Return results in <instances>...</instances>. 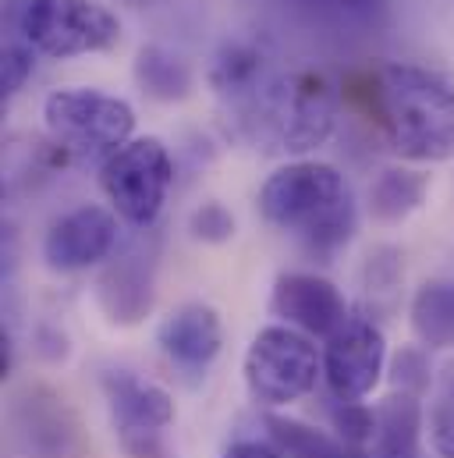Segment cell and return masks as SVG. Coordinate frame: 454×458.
<instances>
[{
	"label": "cell",
	"mask_w": 454,
	"mask_h": 458,
	"mask_svg": "<svg viewBox=\"0 0 454 458\" xmlns=\"http://www.w3.org/2000/svg\"><path fill=\"white\" fill-rule=\"evenodd\" d=\"M369 104L387 146L408 164L454 157V82L423 64H383L369 82Z\"/></svg>",
	"instance_id": "cell-1"
},
{
	"label": "cell",
	"mask_w": 454,
	"mask_h": 458,
	"mask_svg": "<svg viewBox=\"0 0 454 458\" xmlns=\"http://www.w3.org/2000/svg\"><path fill=\"white\" fill-rule=\"evenodd\" d=\"M259 214L270 228L295 234L316 256H334L358 228V207L344 174L309 157L277 167L263 182Z\"/></svg>",
	"instance_id": "cell-2"
},
{
	"label": "cell",
	"mask_w": 454,
	"mask_h": 458,
	"mask_svg": "<svg viewBox=\"0 0 454 458\" xmlns=\"http://www.w3.org/2000/svg\"><path fill=\"white\" fill-rule=\"evenodd\" d=\"M241 111L248 114L245 121L252 124V131L270 142V149L302 160L334 135L338 93L320 72L298 68L288 75H270Z\"/></svg>",
	"instance_id": "cell-3"
},
{
	"label": "cell",
	"mask_w": 454,
	"mask_h": 458,
	"mask_svg": "<svg viewBox=\"0 0 454 458\" xmlns=\"http://www.w3.org/2000/svg\"><path fill=\"white\" fill-rule=\"evenodd\" d=\"M43 128L71 160L107 164L114 153L135 139V111L128 100L104 89H54L43 100Z\"/></svg>",
	"instance_id": "cell-4"
},
{
	"label": "cell",
	"mask_w": 454,
	"mask_h": 458,
	"mask_svg": "<svg viewBox=\"0 0 454 458\" xmlns=\"http://www.w3.org/2000/svg\"><path fill=\"white\" fill-rule=\"evenodd\" d=\"M245 391L263 409H288L316 391L324 380V352L309 335L270 324L252 335L241 359Z\"/></svg>",
	"instance_id": "cell-5"
},
{
	"label": "cell",
	"mask_w": 454,
	"mask_h": 458,
	"mask_svg": "<svg viewBox=\"0 0 454 458\" xmlns=\"http://www.w3.org/2000/svg\"><path fill=\"white\" fill-rule=\"evenodd\" d=\"M18 36L54 61L107 54L121 39V21L100 0H25L18 11Z\"/></svg>",
	"instance_id": "cell-6"
},
{
	"label": "cell",
	"mask_w": 454,
	"mask_h": 458,
	"mask_svg": "<svg viewBox=\"0 0 454 458\" xmlns=\"http://www.w3.org/2000/svg\"><path fill=\"white\" fill-rule=\"evenodd\" d=\"M174 185V160L156 135H135L107 164H100V189L117 214L131 228H149Z\"/></svg>",
	"instance_id": "cell-7"
},
{
	"label": "cell",
	"mask_w": 454,
	"mask_h": 458,
	"mask_svg": "<svg viewBox=\"0 0 454 458\" xmlns=\"http://www.w3.org/2000/svg\"><path fill=\"white\" fill-rule=\"evenodd\" d=\"M7 420L21 458H86L79 416L57 391L43 384L21 387L11 402Z\"/></svg>",
	"instance_id": "cell-8"
},
{
	"label": "cell",
	"mask_w": 454,
	"mask_h": 458,
	"mask_svg": "<svg viewBox=\"0 0 454 458\" xmlns=\"http://www.w3.org/2000/svg\"><path fill=\"white\" fill-rule=\"evenodd\" d=\"M387 373V338L369 317H348L324 342V384L334 402H366Z\"/></svg>",
	"instance_id": "cell-9"
},
{
	"label": "cell",
	"mask_w": 454,
	"mask_h": 458,
	"mask_svg": "<svg viewBox=\"0 0 454 458\" xmlns=\"http://www.w3.org/2000/svg\"><path fill=\"white\" fill-rule=\"evenodd\" d=\"M270 313L277 317V324L295 327L309 338H324V342L351 317L338 284L309 270H291L273 281Z\"/></svg>",
	"instance_id": "cell-10"
},
{
	"label": "cell",
	"mask_w": 454,
	"mask_h": 458,
	"mask_svg": "<svg viewBox=\"0 0 454 458\" xmlns=\"http://www.w3.org/2000/svg\"><path fill=\"white\" fill-rule=\"evenodd\" d=\"M117 245V214L86 203L57 217L43 234V259L57 274H79L104 263Z\"/></svg>",
	"instance_id": "cell-11"
},
{
	"label": "cell",
	"mask_w": 454,
	"mask_h": 458,
	"mask_svg": "<svg viewBox=\"0 0 454 458\" xmlns=\"http://www.w3.org/2000/svg\"><path fill=\"white\" fill-rule=\"evenodd\" d=\"M104 394L111 405L114 437L131 434H167L174 423V398L156 380L139 377L135 369H107Z\"/></svg>",
	"instance_id": "cell-12"
},
{
	"label": "cell",
	"mask_w": 454,
	"mask_h": 458,
	"mask_svg": "<svg viewBox=\"0 0 454 458\" xmlns=\"http://www.w3.org/2000/svg\"><path fill=\"white\" fill-rule=\"evenodd\" d=\"M156 344L171 366L185 373H206L224 348L221 313L210 302H185L160 320Z\"/></svg>",
	"instance_id": "cell-13"
},
{
	"label": "cell",
	"mask_w": 454,
	"mask_h": 458,
	"mask_svg": "<svg viewBox=\"0 0 454 458\" xmlns=\"http://www.w3.org/2000/svg\"><path fill=\"white\" fill-rule=\"evenodd\" d=\"M426 430V412L416 394H391L383 405H376V458H419V441Z\"/></svg>",
	"instance_id": "cell-14"
},
{
	"label": "cell",
	"mask_w": 454,
	"mask_h": 458,
	"mask_svg": "<svg viewBox=\"0 0 454 458\" xmlns=\"http://www.w3.org/2000/svg\"><path fill=\"white\" fill-rule=\"evenodd\" d=\"M430 196V174L419 167H387L369 185V217L376 225L408 221Z\"/></svg>",
	"instance_id": "cell-15"
},
{
	"label": "cell",
	"mask_w": 454,
	"mask_h": 458,
	"mask_svg": "<svg viewBox=\"0 0 454 458\" xmlns=\"http://www.w3.org/2000/svg\"><path fill=\"white\" fill-rule=\"evenodd\" d=\"M266 57L259 47L252 43H227L224 50L214 57L210 68V86L217 89V97H224L227 104L245 107L263 86H266Z\"/></svg>",
	"instance_id": "cell-16"
},
{
	"label": "cell",
	"mask_w": 454,
	"mask_h": 458,
	"mask_svg": "<svg viewBox=\"0 0 454 458\" xmlns=\"http://www.w3.org/2000/svg\"><path fill=\"white\" fill-rule=\"evenodd\" d=\"M135 82L149 100L174 104V100H185L192 93V68L174 50L149 43L135 57Z\"/></svg>",
	"instance_id": "cell-17"
},
{
	"label": "cell",
	"mask_w": 454,
	"mask_h": 458,
	"mask_svg": "<svg viewBox=\"0 0 454 458\" xmlns=\"http://www.w3.org/2000/svg\"><path fill=\"white\" fill-rule=\"evenodd\" d=\"M412 335L423 348H454V284L426 281L408 306Z\"/></svg>",
	"instance_id": "cell-18"
},
{
	"label": "cell",
	"mask_w": 454,
	"mask_h": 458,
	"mask_svg": "<svg viewBox=\"0 0 454 458\" xmlns=\"http://www.w3.org/2000/svg\"><path fill=\"white\" fill-rule=\"evenodd\" d=\"M100 302L114 324H139L153 306L149 270H142L139 263H117L100 281Z\"/></svg>",
	"instance_id": "cell-19"
},
{
	"label": "cell",
	"mask_w": 454,
	"mask_h": 458,
	"mask_svg": "<svg viewBox=\"0 0 454 458\" xmlns=\"http://www.w3.org/2000/svg\"><path fill=\"white\" fill-rule=\"evenodd\" d=\"M270 441L284 458H344L348 445L331 441L327 434L298 423V420H284V416H270Z\"/></svg>",
	"instance_id": "cell-20"
},
{
	"label": "cell",
	"mask_w": 454,
	"mask_h": 458,
	"mask_svg": "<svg viewBox=\"0 0 454 458\" xmlns=\"http://www.w3.org/2000/svg\"><path fill=\"white\" fill-rule=\"evenodd\" d=\"M426 434L437 458H454V373H448L426 409Z\"/></svg>",
	"instance_id": "cell-21"
},
{
	"label": "cell",
	"mask_w": 454,
	"mask_h": 458,
	"mask_svg": "<svg viewBox=\"0 0 454 458\" xmlns=\"http://www.w3.org/2000/svg\"><path fill=\"white\" fill-rule=\"evenodd\" d=\"M331 423L338 430L340 445L358 448V452L373 448V437H376V409H369L366 402H334Z\"/></svg>",
	"instance_id": "cell-22"
},
{
	"label": "cell",
	"mask_w": 454,
	"mask_h": 458,
	"mask_svg": "<svg viewBox=\"0 0 454 458\" xmlns=\"http://www.w3.org/2000/svg\"><path fill=\"white\" fill-rule=\"evenodd\" d=\"M189 231L196 242H206V245H224L234 238V214L227 210L224 203L217 199H206L192 210L189 217Z\"/></svg>",
	"instance_id": "cell-23"
},
{
	"label": "cell",
	"mask_w": 454,
	"mask_h": 458,
	"mask_svg": "<svg viewBox=\"0 0 454 458\" xmlns=\"http://www.w3.org/2000/svg\"><path fill=\"white\" fill-rule=\"evenodd\" d=\"M391 377H394L398 391L423 398V394L430 391V384H433V373H430V359H426V352H423V348H416V344L401 348V352L394 355Z\"/></svg>",
	"instance_id": "cell-24"
},
{
	"label": "cell",
	"mask_w": 454,
	"mask_h": 458,
	"mask_svg": "<svg viewBox=\"0 0 454 458\" xmlns=\"http://www.w3.org/2000/svg\"><path fill=\"white\" fill-rule=\"evenodd\" d=\"M32 68H36V50L25 43V39H11L7 47H4V97L11 100V97H18L21 93V86L29 82V75H32Z\"/></svg>",
	"instance_id": "cell-25"
},
{
	"label": "cell",
	"mask_w": 454,
	"mask_h": 458,
	"mask_svg": "<svg viewBox=\"0 0 454 458\" xmlns=\"http://www.w3.org/2000/svg\"><path fill=\"white\" fill-rule=\"evenodd\" d=\"M117 448L124 458H178L171 448L167 434H131V437H117Z\"/></svg>",
	"instance_id": "cell-26"
},
{
	"label": "cell",
	"mask_w": 454,
	"mask_h": 458,
	"mask_svg": "<svg viewBox=\"0 0 454 458\" xmlns=\"http://www.w3.org/2000/svg\"><path fill=\"white\" fill-rule=\"evenodd\" d=\"M224 458H284L266 441H234L224 452Z\"/></svg>",
	"instance_id": "cell-27"
},
{
	"label": "cell",
	"mask_w": 454,
	"mask_h": 458,
	"mask_svg": "<svg viewBox=\"0 0 454 458\" xmlns=\"http://www.w3.org/2000/svg\"><path fill=\"white\" fill-rule=\"evenodd\" d=\"M344 7H351V11H358V7H369V4H376V0H340Z\"/></svg>",
	"instance_id": "cell-28"
},
{
	"label": "cell",
	"mask_w": 454,
	"mask_h": 458,
	"mask_svg": "<svg viewBox=\"0 0 454 458\" xmlns=\"http://www.w3.org/2000/svg\"><path fill=\"white\" fill-rule=\"evenodd\" d=\"M117 4H128V7H146V4H153V0H117Z\"/></svg>",
	"instance_id": "cell-29"
}]
</instances>
